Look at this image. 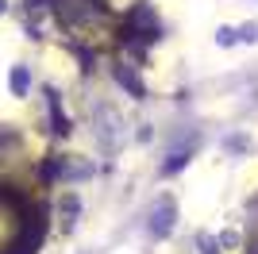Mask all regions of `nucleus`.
<instances>
[{"mask_svg": "<svg viewBox=\"0 0 258 254\" xmlns=\"http://www.w3.org/2000/svg\"><path fill=\"white\" fill-rule=\"evenodd\" d=\"M173 220H177V204H173V197H162V201L151 208V223H147V231H151L154 239H166V235L173 231Z\"/></svg>", "mask_w": 258, "mask_h": 254, "instance_id": "obj_1", "label": "nucleus"}, {"mask_svg": "<svg viewBox=\"0 0 258 254\" xmlns=\"http://www.w3.org/2000/svg\"><path fill=\"white\" fill-rule=\"evenodd\" d=\"M127 23H131V35H143V39H158V31H162L151 4H135L131 16H127Z\"/></svg>", "mask_w": 258, "mask_h": 254, "instance_id": "obj_2", "label": "nucleus"}, {"mask_svg": "<svg viewBox=\"0 0 258 254\" xmlns=\"http://www.w3.org/2000/svg\"><path fill=\"white\" fill-rule=\"evenodd\" d=\"M97 119H104V127H100V135H104V147H119V139H123V123H119V116L112 112V108H100Z\"/></svg>", "mask_w": 258, "mask_h": 254, "instance_id": "obj_3", "label": "nucleus"}, {"mask_svg": "<svg viewBox=\"0 0 258 254\" xmlns=\"http://www.w3.org/2000/svg\"><path fill=\"white\" fill-rule=\"evenodd\" d=\"M116 81L123 85V89H127V93L135 96V100H143V96H147V89H143V81H139V77H135V74H131L127 66H116Z\"/></svg>", "mask_w": 258, "mask_h": 254, "instance_id": "obj_4", "label": "nucleus"}, {"mask_svg": "<svg viewBox=\"0 0 258 254\" xmlns=\"http://www.w3.org/2000/svg\"><path fill=\"white\" fill-rule=\"evenodd\" d=\"M185 162H189V143H185V147H173L170 154H166V162H162V173L170 177V173H177Z\"/></svg>", "mask_w": 258, "mask_h": 254, "instance_id": "obj_5", "label": "nucleus"}, {"mask_svg": "<svg viewBox=\"0 0 258 254\" xmlns=\"http://www.w3.org/2000/svg\"><path fill=\"white\" fill-rule=\"evenodd\" d=\"M27 89H31V74H27V66H16V70H12V93L23 96Z\"/></svg>", "mask_w": 258, "mask_h": 254, "instance_id": "obj_6", "label": "nucleus"}, {"mask_svg": "<svg viewBox=\"0 0 258 254\" xmlns=\"http://www.w3.org/2000/svg\"><path fill=\"white\" fill-rule=\"evenodd\" d=\"M46 100H50V116H54V131H58V135H66V131H70V119H66L62 112H58V96H54V93H46Z\"/></svg>", "mask_w": 258, "mask_h": 254, "instance_id": "obj_7", "label": "nucleus"}, {"mask_svg": "<svg viewBox=\"0 0 258 254\" xmlns=\"http://www.w3.org/2000/svg\"><path fill=\"white\" fill-rule=\"evenodd\" d=\"M216 42H220V46H235L239 31H235V27H220V31H216Z\"/></svg>", "mask_w": 258, "mask_h": 254, "instance_id": "obj_8", "label": "nucleus"}, {"mask_svg": "<svg viewBox=\"0 0 258 254\" xmlns=\"http://www.w3.org/2000/svg\"><path fill=\"white\" fill-rule=\"evenodd\" d=\"M197 243H201V254H220V239H212V235H197Z\"/></svg>", "mask_w": 258, "mask_h": 254, "instance_id": "obj_9", "label": "nucleus"}, {"mask_svg": "<svg viewBox=\"0 0 258 254\" xmlns=\"http://www.w3.org/2000/svg\"><path fill=\"white\" fill-rule=\"evenodd\" d=\"M239 42H258V23H243L239 27Z\"/></svg>", "mask_w": 258, "mask_h": 254, "instance_id": "obj_10", "label": "nucleus"}, {"mask_svg": "<svg viewBox=\"0 0 258 254\" xmlns=\"http://www.w3.org/2000/svg\"><path fill=\"white\" fill-rule=\"evenodd\" d=\"M216 239H220V250H231V246L239 243V235H235V231H224V235H216Z\"/></svg>", "mask_w": 258, "mask_h": 254, "instance_id": "obj_11", "label": "nucleus"}, {"mask_svg": "<svg viewBox=\"0 0 258 254\" xmlns=\"http://www.w3.org/2000/svg\"><path fill=\"white\" fill-rule=\"evenodd\" d=\"M4 8H8V0H0V12H4Z\"/></svg>", "mask_w": 258, "mask_h": 254, "instance_id": "obj_12", "label": "nucleus"}]
</instances>
